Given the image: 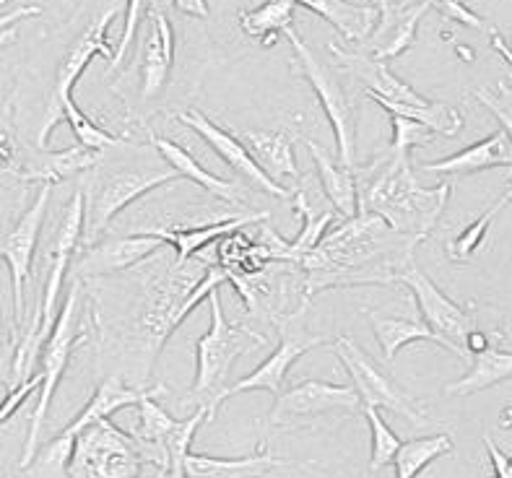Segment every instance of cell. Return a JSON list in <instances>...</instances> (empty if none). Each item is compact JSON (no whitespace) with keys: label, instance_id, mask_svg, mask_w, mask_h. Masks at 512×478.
I'll list each match as a JSON object with an SVG mask.
<instances>
[{"label":"cell","instance_id":"1","mask_svg":"<svg viewBox=\"0 0 512 478\" xmlns=\"http://www.w3.org/2000/svg\"><path fill=\"white\" fill-rule=\"evenodd\" d=\"M419 245V239L396 232L370 211L344 216L341 224L328 229L318 245L297 260L302 304H310L315 294L328 289L396 284L398 271L414 263Z\"/></svg>","mask_w":512,"mask_h":478},{"label":"cell","instance_id":"2","mask_svg":"<svg viewBox=\"0 0 512 478\" xmlns=\"http://www.w3.org/2000/svg\"><path fill=\"white\" fill-rule=\"evenodd\" d=\"M211 325L195 341V380L182 403L206 408V421H214L219 414V395L229 385L234 364L250 351L266 346L268 338L247 325L229 323L221 310L219 289L211 294Z\"/></svg>","mask_w":512,"mask_h":478},{"label":"cell","instance_id":"3","mask_svg":"<svg viewBox=\"0 0 512 478\" xmlns=\"http://www.w3.org/2000/svg\"><path fill=\"white\" fill-rule=\"evenodd\" d=\"M294 50L297 73L305 78L312 91L318 94L320 107L336 136V159L344 167H357V143H359V117H362V102H359V86L346 76L341 68L320 63L315 52L310 50L305 39L299 37L294 26H286L284 32Z\"/></svg>","mask_w":512,"mask_h":478},{"label":"cell","instance_id":"4","mask_svg":"<svg viewBox=\"0 0 512 478\" xmlns=\"http://www.w3.org/2000/svg\"><path fill=\"white\" fill-rule=\"evenodd\" d=\"M81 227H84V190H76L68 206L60 214L58 229H55V239H52V250L47 255V276L45 289H42V302H39L37 312L32 317V325L24 333L16 359H13V380L21 382L29 377V367H32L34 356L42 349L47 333H50L55 315H58L60 294L65 286V273L71 268L73 252H76L78 242H81Z\"/></svg>","mask_w":512,"mask_h":478},{"label":"cell","instance_id":"5","mask_svg":"<svg viewBox=\"0 0 512 478\" xmlns=\"http://www.w3.org/2000/svg\"><path fill=\"white\" fill-rule=\"evenodd\" d=\"M86 343V333L81 330V281H73L71 291L65 302L60 304V312L55 315L50 333H47L45 343H42V385L37 390V408L32 414V424H29V434H26L24 458H21L19 468H24L29 460L37 453L39 442H42V429H45L47 411H50L52 395L58 390L60 380H63L68 362H71L76 346Z\"/></svg>","mask_w":512,"mask_h":478},{"label":"cell","instance_id":"6","mask_svg":"<svg viewBox=\"0 0 512 478\" xmlns=\"http://www.w3.org/2000/svg\"><path fill=\"white\" fill-rule=\"evenodd\" d=\"M182 177L175 169H146V167H120L99 172L84 195V227L81 239L94 245L102 237L120 211L136 203L146 193L164 185H177Z\"/></svg>","mask_w":512,"mask_h":478},{"label":"cell","instance_id":"7","mask_svg":"<svg viewBox=\"0 0 512 478\" xmlns=\"http://www.w3.org/2000/svg\"><path fill=\"white\" fill-rule=\"evenodd\" d=\"M328 346H331L333 354L338 356V362L344 364V369L349 372L351 385L357 390L362 406L388 408L390 414L403 416L411 427H427V424H432V416H429L427 406L422 401L411 398L409 393H403L396 382H393V377L354 338H331Z\"/></svg>","mask_w":512,"mask_h":478},{"label":"cell","instance_id":"8","mask_svg":"<svg viewBox=\"0 0 512 478\" xmlns=\"http://www.w3.org/2000/svg\"><path fill=\"white\" fill-rule=\"evenodd\" d=\"M146 471V460L136 442L110 419L94 421L73 434V453L68 463L71 478H130Z\"/></svg>","mask_w":512,"mask_h":478},{"label":"cell","instance_id":"9","mask_svg":"<svg viewBox=\"0 0 512 478\" xmlns=\"http://www.w3.org/2000/svg\"><path fill=\"white\" fill-rule=\"evenodd\" d=\"M125 0H110V6L99 11L91 24L86 26L84 32L78 34V39L68 47V52L63 55L58 65V76H55V89H52L50 104H47V115L45 123L39 128L37 133V146L39 149H47V143H50L52 130L58 128L63 123V104L68 99H73V86L81 78V73L86 71V65L91 60L102 55V58L112 60V52H115V45L110 42V26L112 21L117 19V13L123 11Z\"/></svg>","mask_w":512,"mask_h":478},{"label":"cell","instance_id":"10","mask_svg":"<svg viewBox=\"0 0 512 478\" xmlns=\"http://www.w3.org/2000/svg\"><path fill=\"white\" fill-rule=\"evenodd\" d=\"M307 307H297L289 315L273 320V325L279 328V346L276 351L266 356V362H260L258 367L253 369V375L242 377V380L232 382L224 388V393L219 395V406L227 403L232 395L250 393V390H266L271 395L281 393V385H284L289 369L302 359L305 354H310L312 349L318 346H328L331 343V336H323V333H312L305 325Z\"/></svg>","mask_w":512,"mask_h":478},{"label":"cell","instance_id":"11","mask_svg":"<svg viewBox=\"0 0 512 478\" xmlns=\"http://www.w3.org/2000/svg\"><path fill=\"white\" fill-rule=\"evenodd\" d=\"M396 284L406 286L411 291V297L416 302V310H419V320H422L427 328H432L437 336H442L445 341L453 346L455 356L463 359V362H471V354L463 349V341H466L468 330L476 328V315L471 304H458L440 289V286L427 276V273L414 263H409L403 271H398Z\"/></svg>","mask_w":512,"mask_h":478},{"label":"cell","instance_id":"12","mask_svg":"<svg viewBox=\"0 0 512 478\" xmlns=\"http://www.w3.org/2000/svg\"><path fill=\"white\" fill-rule=\"evenodd\" d=\"M362 411L354 385H336L325 380H305L276 395V403L268 411V427H294L302 419L320 416H357Z\"/></svg>","mask_w":512,"mask_h":478},{"label":"cell","instance_id":"13","mask_svg":"<svg viewBox=\"0 0 512 478\" xmlns=\"http://www.w3.org/2000/svg\"><path fill=\"white\" fill-rule=\"evenodd\" d=\"M177 120H180L185 128L193 130V133H198V136L206 141L208 149L216 151L221 162L227 164L232 172H237L242 180L250 182L253 188L263 190V193L273 195V198H281V201H289V198H292V190L286 188V185H281V182L271 180V177L260 169V164L255 162L253 154L247 151V146L240 141V136H234L232 130H224L219 123H214L211 117H206L201 110H195V107L180 112Z\"/></svg>","mask_w":512,"mask_h":478},{"label":"cell","instance_id":"14","mask_svg":"<svg viewBox=\"0 0 512 478\" xmlns=\"http://www.w3.org/2000/svg\"><path fill=\"white\" fill-rule=\"evenodd\" d=\"M52 185H42L34 198V203L29 206V211H24L16 227L8 232L6 242L0 247V255L8 263V271H11V284H13V325L16 330L24 323V291L26 281H29V271H32L34 250H37L39 232H42V224H45L47 203H50Z\"/></svg>","mask_w":512,"mask_h":478},{"label":"cell","instance_id":"15","mask_svg":"<svg viewBox=\"0 0 512 478\" xmlns=\"http://www.w3.org/2000/svg\"><path fill=\"white\" fill-rule=\"evenodd\" d=\"M377 19L372 32L359 42L364 52L377 60H393L416 45V29L424 13L432 8L429 0H372Z\"/></svg>","mask_w":512,"mask_h":478},{"label":"cell","instance_id":"16","mask_svg":"<svg viewBox=\"0 0 512 478\" xmlns=\"http://www.w3.org/2000/svg\"><path fill=\"white\" fill-rule=\"evenodd\" d=\"M328 52L336 58L338 68L346 73V76L364 89L367 97H380L388 99V102H401V104H427L429 99L422 97L419 91L411 89L406 81L390 71L385 60L372 58L370 52H364L362 47L357 50H346V47L336 45V42H328Z\"/></svg>","mask_w":512,"mask_h":478},{"label":"cell","instance_id":"17","mask_svg":"<svg viewBox=\"0 0 512 478\" xmlns=\"http://www.w3.org/2000/svg\"><path fill=\"white\" fill-rule=\"evenodd\" d=\"M149 32L141 42L138 71H141V102H151L167 89L169 73L175 65V32L172 21L162 11L159 0L149 3Z\"/></svg>","mask_w":512,"mask_h":478},{"label":"cell","instance_id":"18","mask_svg":"<svg viewBox=\"0 0 512 478\" xmlns=\"http://www.w3.org/2000/svg\"><path fill=\"white\" fill-rule=\"evenodd\" d=\"M89 250L78 258L76 268L81 278H97V276H110V273L125 271L133 265L143 263L146 258L156 255L164 250V242L154 234L146 232H133L128 237H110L94 245H86Z\"/></svg>","mask_w":512,"mask_h":478},{"label":"cell","instance_id":"19","mask_svg":"<svg viewBox=\"0 0 512 478\" xmlns=\"http://www.w3.org/2000/svg\"><path fill=\"white\" fill-rule=\"evenodd\" d=\"M299 468L294 460H284L273 455L268 445H263L242 458H214V455H198L190 450L185 458V476L193 478H266L276 471Z\"/></svg>","mask_w":512,"mask_h":478},{"label":"cell","instance_id":"20","mask_svg":"<svg viewBox=\"0 0 512 478\" xmlns=\"http://www.w3.org/2000/svg\"><path fill=\"white\" fill-rule=\"evenodd\" d=\"M497 167H512V149H510V133L505 130H494L492 136L481 138V141L471 143L468 149L458 151V154L440 159V162H422L419 169L424 175L437 177H466L484 172V169Z\"/></svg>","mask_w":512,"mask_h":478},{"label":"cell","instance_id":"21","mask_svg":"<svg viewBox=\"0 0 512 478\" xmlns=\"http://www.w3.org/2000/svg\"><path fill=\"white\" fill-rule=\"evenodd\" d=\"M266 211L263 214H245V216H229L224 221H208V224H198V227H151V229H138V232L154 234L177 252V263L185 265L190 258L201 255L211 242H216L219 237L229 232H237V229L253 227L258 219H266Z\"/></svg>","mask_w":512,"mask_h":478},{"label":"cell","instance_id":"22","mask_svg":"<svg viewBox=\"0 0 512 478\" xmlns=\"http://www.w3.org/2000/svg\"><path fill=\"white\" fill-rule=\"evenodd\" d=\"M149 141L151 146L156 149V154L162 156V162L167 167H172L182 180H190L193 185L203 188L206 193H211L214 198L224 203H232V206H240L242 195H240V185L237 182H229L224 177H216L214 172H208L188 149H182L177 141H169V138L156 136L149 130Z\"/></svg>","mask_w":512,"mask_h":478},{"label":"cell","instance_id":"23","mask_svg":"<svg viewBox=\"0 0 512 478\" xmlns=\"http://www.w3.org/2000/svg\"><path fill=\"white\" fill-rule=\"evenodd\" d=\"M164 388L146 390L138 406V421L133 429V442H136L138 453L146 460V468L154 466L156 476H167V455H164V437L172 429L175 419L156 403V393Z\"/></svg>","mask_w":512,"mask_h":478},{"label":"cell","instance_id":"24","mask_svg":"<svg viewBox=\"0 0 512 478\" xmlns=\"http://www.w3.org/2000/svg\"><path fill=\"white\" fill-rule=\"evenodd\" d=\"M240 141L271 180L281 185L286 180H299L294 136L289 130H242Z\"/></svg>","mask_w":512,"mask_h":478},{"label":"cell","instance_id":"25","mask_svg":"<svg viewBox=\"0 0 512 478\" xmlns=\"http://www.w3.org/2000/svg\"><path fill=\"white\" fill-rule=\"evenodd\" d=\"M367 317H370L372 333H375V341L383 351L385 362H393L398 354H401L409 343L414 341H432L442 349H448L450 354H455L453 346L442 336H437L435 330L427 328L422 320H411V317H396V315H385V312L367 310Z\"/></svg>","mask_w":512,"mask_h":478},{"label":"cell","instance_id":"26","mask_svg":"<svg viewBox=\"0 0 512 478\" xmlns=\"http://www.w3.org/2000/svg\"><path fill=\"white\" fill-rule=\"evenodd\" d=\"M302 143H305L307 151H310L312 156V162L318 167L323 193L325 198H328V203L336 208V214H357V180H354V169L344 167V164L338 162L336 156L328 154L318 141L302 138Z\"/></svg>","mask_w":512,"mask_h":478},{"label":"cell","instance_id":"27","mask_svg":"<svg viewBox=\"0 0 512 478\" xmlns=\"http://www.w3.org/2000/svg\"><path fill=\"white\" fill-rule=\"evenodd\" d=\"M294 3L318 13L320 19L336 26V32L354 45H359L372 32L377 19V8L372 3H351V0H294Z\"/></svg>","mask_w":512,"mask_h":478},{"label":"cell","instance_id":"28","mask_svg":"<svg viewBox=\"0 0 512 478\" xmlns=\"http://www.w3.org/2000/svg\"><path fill=\"white\" fill-rule=\"evenodd\" d=\"M512 377V356L497 346H484L481 351L471 354V369L466 377L458 382H450L445 388V395L450 398H468V395L484 393L487 388H494L500 382H507Z\"/></svg>","mask_w":512,"mask_h":478},{"label":"cell","instance_id":"29","mask_svg":"<svg viewBox=\"0 0 512 478\" xmlns=\"http://www.w3.org/2000/svg\"><path fill=\"white\" fill-rule=\"evenodd\" d=\"M143 393H146V390L125 385V380L120 375L107 377V380L99 382V388L91 393V401L78 411L76 419H73L65 429H60L58 434H71L73 437V434H78L84 427L94 424V421L110 419V416L115 414V411H120V408L136 406L143 398Z\"/></svg>","mask_w":512,"mask_h":478},{"label":"cell","instance_id":"30","mask_svg":"<svg viewBox=\"0 0 512 478\" xmlns=\"http://www.w3.org/2000/svg\"><path fill=\"white\" fill-rule=\"evenodd\" d=\"M289 203L294 206V214L299 216L302 221V229H299L297 237L289 242V250H292V263L297 265V260L305 255L307 250L318 245L323 234L333 227V221H336V208L328 203V206H318V203L310 201V195H307L305 185H299L297 193L292 190V198Z\"/></svg>","mask_w":512,"mask_h":478},{"label":"cell","instance_id":"31","mask_svg":"<svg viewBox=\"0 0 512 478\" xmlns=\"http://www.w3.org/2000/svg\"><path fill=\"white\" fill-rule=\"evenodd\" d=\"M102 154L104 151L86 149L81 143L65 151H52V154H45L42 162L34 164L32 172H24L21 180L42 182V185H58V182L81 175L86 169L97 167V164L102 162Z\"/></svg>","mask_w":512,"mask_h":478},{"label":"cell","instance_id":"32","mask_svg":"<svg viewBox=\"0 0 512 478\" xmlns=\"http://www.w3.org/2000/svg\"><path fill=\"white\" fill-rule=\"evenodd\" d=\"M367 99L380 104L388 115L409 117V120L427 125L435 136L455 138L463 130V115L461 110H455L453 104L432 102V99H429L427 104H401V102H388V99H380V97H367Z\"/></svg>","mask_w":512,"mask_h":478},{"label":"cell","instance_id":"33","mask_svg":"<svg viewBox=\"0 0 512 478\" xmlns=\"http://www.w3.org/2000/svg\"><path fill=\"white\" fill-rule=\"evenodd\" d=\"M297 19V3L294 0H266L263 6L240 11V26L247 37L260 39V45H276V37L286 26H294Z\"/></svg>","mask_w":512,"mask_h":478},{"label":"cell","instance_id":"34","mask_svg":"<svg viewBox=\"0 0 512 478\" xmlns=\"http://www.w3.org/2000/svg\"><path fill=\"white\" fill-rule=\"evenodd\" d=\"M453 434H432V437H419V440L401 442L396 458L390 466L396 468L398 478H414L427 471L442 455L453 453Z\"/></svg>","mask_w":512,"mask_h":478},{"label":"cell","instance_id":"35","mask_svg":"<svg viewBox=\"0 0 512 478\" xmlns=\"http://www.w3.org/2000/svg\"><path fill=\"white\" fill-rule=\"evenodd\" d=\"M510 201H512V193L507 190V193L502 195V201H497L492 208H489V211H484L479 219L471 221V224H468L461 234H455V237L448 242V247H445L448 258L458 265L471 263V258H474L476 252H479V247L484 245V239H487L494 219H497V216H500L502 211L510 206Z\"/></svg>","mask_w":512,"mask_h":478},{"label":"cell","instance_id":"36","mask_svg":"<svg viewBox=\"0 0 512 478\" xmlns=\"http://www.w3.org/2000/svg\"><path fill=\"white\" fill-rule=\"evenodd\" d=\"M201 424H206V408L195 406L193 414L188 419H175L172 429L164 437V455H167V476L182 478L185 476V458L190 453V445H193L195 432L201 429Z\"/></svg>","mask_w":512,"mask_h":478},{"label":"cell","instance_id":"37","mask_svg":"<svg viewBox=\"0 0 512 478\" xmlns=\"http://www.w3.org/2000/svg\"><path fill=\"white\" fill-rule=\"evenodd\" d=\"M73 453V437L71 434H55L42 450L37 447L34 458L26 463L21 471L24 476H55L63 478L68 476V463H71Z\"/></svg>","mask_w":512,"mask_h":478},{"label":"cell","instance_id":"38","mask_svg":"<svg viewBox=\"0 0 512 478\" xmlns=\"http://www.w3.org/2000/svg\"><path fill=\"white\" fill-rule=\"evenodd\" d=\"M63 123L71 128L73 138L76 143L86 146V149H97V151H107V149H115V146H123V141L112 133H107L104 128H99L89 115H86L81 107H78L73 99L63 104Z\"/></svg>","mask_w":512,"mask_h":478},{"label":"cell","instance_id":"39","mask_svg":"<svg viewBox=\"0 0 512 478\" xmlns=\"http://www.w3.org/2000/svg\"><path fill=\"white\" fill-rule=\"evenodd\" d=\"M362 414L364 419H367V424H370V434H372L370 473H377L393 463L398 447H401V440H398L396 434H393V429L388 427V421L380 416V408L362 406Z\"/></svg>","mask_w":512,"mask_h":478},{"label":"cell","instance_id":"40","mask_svg":"<svg viewBox=\"0 0 512 478\" xmlns=\"http://www.w3.org/2000/svg\"><path fill=\"white\" fill-rule=\"evenodd\" d=\"M390 125H393V141H390L388 149L393 151H414L419 146H429L435 141V133L427 128V125L409 120V117L390 115Z\"/></svg>","mask_w":512,"mask_h":478},{"label":"cell","instance_id":"41","mask_svg":"<svg viewBox=\"0 0 512 478\" xmlns=\"http://www.w3.org/2000/svg\"><path fill=\"white\" fill-rule=\"evenodd\" d=\"M149 3L151 0H125V26L120 39L115 42V52H112L110 60V73H115L117 68L125 63V55H128V47L133 45V39H136L138 26H141L143 16L149 13Z\"/></svg>","mask_w":512,"mask_h":478},{"label":"cell","instance_id":"42","mask_svg":"<svg viewBox=\"0 0 512 478\" xmlns=\"http://www.w3.org/2000/svg\"><path fill=\"white\" fill-rule=\"evenodd\" d=\"M429 3H432V8H437L445 19L455 21V24H463L468 26V29H487V32L494 29V26H489L481 16H476L463 0H429Z\"/></svg>","mask_w":512,"mask_h":478},{"label":"cell","instance_id":"43","mask_svg":"<svg viewBox=\"0 0 512 478\" xmlns=\"http://www.w3.org/2000/svg\"><path fill=\"white\" fill-rule=\"evenodd\" d=\"M39 385H42V375H34V377H26V380H21L16 388L11 390V393L3 398V403H0V427L6 424L8 419H13V414L19 411L21 406H24L29 398H32L34 393L39 390Z\"/></svg>","mask_w":512,"mask_h":478},{"label":"cell","instance_id":"44","mask_svg":"<svg viewBox=\"0 0 512 478\" xmlns=\"http://www.w3.org/2000/svg\"><path fill=\"white\" fill-rule=\"evenodd\" d=\"M481 442H484V447H487V453H489V460H492V473H494V476L512 478L510 455H507L505 450H500V447L494 445V440H492V437H489V434H484V437H481Z\"/></svg>","mask_w":512,"mask_h":478},{"label":"cell","instance_id":"45","mask_svg":"<svg viewBox=\"0 0 512 478\" xmlns=\"http://www.w3.org/2000/svg\"><path fill=\"white\" fill-rule=\"evenodd\" d=\"M19 156H16V141L8 136L6 130H0V175H19Z\"/></svg>","mask_w":512,"mask_h":478},{"label":"cell","instance_id":"46","mask_svg":"<svg viewBox=\"0 0 512 478\" xmlns=\"http://www.w3.org/2000/svg\"><path fill=\"white\" fill-rule=\"evenodd\" d=\"M474 94H476V99H479V102L484 104V107H487V110H492V112H494V117H497V120H500L502 130H505V133H510V136H512V117H510V107H502L500 99L494 97L492 91H487V89H476Z\"/></svg>","mask_w":512,"mask_h":478},{"label":"cell","instance_id":"47","mask_svg":"<svg viewBox=\"0 0 512 478\" xmlns=\"http://www.w3.org/2000/svg\"><path fill=\"white\" fill-rule=\"evenodd\" d=\"M175 8L185 16H195V19H208L211 16V8H208V0H172Z\"/></svg>","mask_w":512,"mask_h":478},{"label":"cell","instance_id":"48","mask_svg":"<svg viewBox=\"0 0 512 478\" xmlns=\"http://www.w3.org/2000/svg\"><path fill=\"white\" fill-rule=\"evenodd\" d=\"M39 8L37 6H26V8H16V11H8L0 16V29H6V26L16 24V21L21 19H29V16H39Z\"/></svg>","mask_w":512,"mask_h":478},{"label":"cell","instance_id":"49","mask_svg":"<svg viewBox=\"0 0 512 478\" xmlns=\"http://www.w3.org/2000/svg\"><path fill=\"white\" fill-rule=\"evenodd\" d=\"M492 45H494V50L497 52H502V55H505V63L510 65V60H512V55H510V50H507V45L505 42H502V37H500V32H497V29H492Z\"/></svg>","mask_w":512,"mask_h":478},{"label":"cell","instance_id":"50","mask_svg":"<svg viewBox=\"0 0 512 478\" xmlns=\"http://www.w3.org/2000/svg\"><path fill=\"white\" fill-rule=\"evenodd\" d=\"M13 39H16V26H6V29H0V47L11 45Z\"/></svg>","mask_w":512,"mask_h":478},{"label":"cell","instance_id":"51","mask_svg":"<svg viewBox=\"0 0 512 478\" xmlns=\"http://www.w3.org/2000/svg\"><path fill=\"white\" fill-rule=\"evenodd\" d=\"M0 268H3V255H0Z\"/></svg>","mask_w":512,"mask_h":478},{"label":"cell","instance_id":"52","mask_svg":"<svg viewBox=\"0 0 512 478\" xmlns=\"http://www.w3.org/2000/svg\"><path fill=\"white\" fill-rule=\"evenodd\" d=\"M3 3H6V0H0V6H3Z\"/></svg>","mask_w":512,"mask_h":478}]
</instances>
